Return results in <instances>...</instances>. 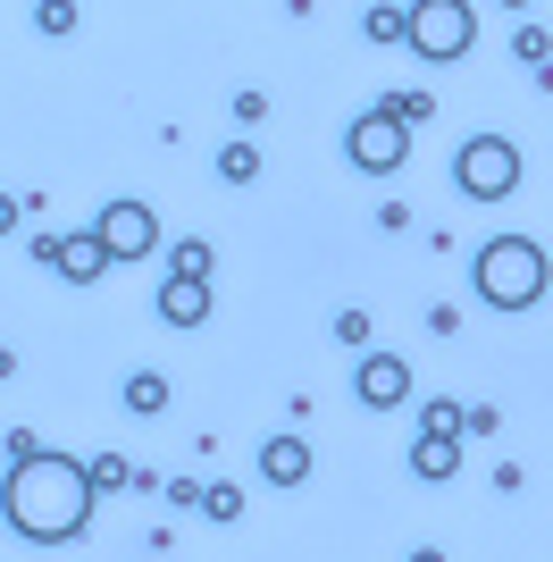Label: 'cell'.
Segmentation results:
<instances>
[{
	"instance_id": "1",
	"label": "cell",
	"mask_w": 553,
	"mask_h": 562,
	"mask_svg": "<svg viewBox=\"0 0 553 562\" xmlns=\"http://www.w3.org/2000/svg\"><path fill=\"white\" fill-rule=\"evenodd\" d=\"M84 513H92V470H76L68 453H25V462H9V479H0V520H9L25 546L84 538Z\"/></svg>"
},
{
	"instance_id": "2",
	"label": "cell",
	"mask_w": 553,
	"mask_h": 562,
	"mask_svg": "<svg viewBox=\"0 0 553 562\" xmlns=\"http://www.w3.org/2000/svg\"><path fill=\"white\" fill-rule=\"evenodd\" d=\"M470 285H478L486 311H529L545 303V244H529V235H495V244H478V260H470Z\"/></svg>"
},
{
	"instance_id": "3",
	"label": "cell",
	"mask_w": 553,
	"mask_h": 562,
	"mask_svg": "<svg viewBox=\"0 0 553 562\" xmlns=\"http://www.w3.org/2000/svg\"><path fill=\"white\" fill-rule=\"evenodd\" d=\"M453 186L470 193V202H504V193L520 186V151H511V135H470L453 151Z\"/></svg>"
},
{
	"instance_id": "4",
	"label": "cell",
	"mask_w": 553,
	"mask_h": 562,
	"mask_svg": "<svg viewBox=\"0 0 553 562\" xmlns=\"http://www.w3.org/2000/svg\"><path fill=\"white\" fill-rule=\"evenodd\" d=\"M478 43V9L470 0H411V50L419 59H461V50Z\"/></svg>"
},
{
	"instance_id": "5",
	"label": "cell",
	"mask_w": 553,
	"mask_h": 562,
	"mask_svg": "<svg viewBox=\"0 0 553 562\" xmlns=\"http://www.w3.org/2000/svg\"><path fill=\"white\" fill-rule=\"evenodd\" d=\"M345 160L361 168V177H394V168L411 160V126H403V117H394L386 101H377L369 117H352V135H345Z\"/></svg>"
},
{
	"instance_id": "6",
	"label": "cell",
	"mask_w": 553,
	"mask_h": 562,
	"mask_svg": "<svg viewBox=\"0 0 553 562\" xmlns=\"http://www.w3.org/2000/svg\"><path fill=\"white\" fill-rule=\"evenodd\" d=\"M101 244H110V260H151V252H160V218H151V202H110V211H101Z\"/></svg>"
},
{
	"instance_id": "7",
	"label": "cell",
	"mask_w": 553,
	"mask_h": 562,
	"mask_svg": "<svg viewBox=\"0 0 553 562\" xmlns=\"http://www.w3.org/2000/svg\"><path fill=\"white\" fill-rule=\"evenodd\" d=\"M403 395H411V361H394V352H361V370H352V403L394 412Z\"/></svg>"
},
{
	"instance_id": "8",
	"label": "cell",
	"mask_w": 553,
	"mask_h": 562,
	"mask_svg": "<svg viewBox=\"0 0 553 562\" xmlns=\"http://www.w3.org/2000/svg\"><path fill=\"white\" fill-rule=\"evenodd\" d=\"M160 319L168 328H202L210 319V278H168L160 285Z\"/></svg>"
},
{
	"instance_id": "9",
	"label": "cell",
	"mask_w": 553,
	"mask_h": 562,
	"mask_svg": "<svg viewBox=\"0 0 553 562\" xmlns=\"http://www.w3.org/2000/svg\"><path fill=\"white\" fill-rule=\"evenodd\" d=\"M101 269H110V244H101V227H84V235H59V278L92 285Z\"/></svg>"
},
{
	"instance_id": "10",
	"label": "cell",
	"mask_w": 553,
	"mask_h": 562,
	"mask_svg": "<svg viewBox=\"0 0 553 562\" xmlns=\"http://www.w3.org/2000/svg\"><path fill=\"white\" fill-rule=\"evenodd\" d=\"M260 479H269V487H302V479H311V446H302V437H269V446H260Z\"/></svg>"
},
{
	"instance_id": "11",
	"label": "cell",
	"mask_w": 553,
	"mask_h": 562,
	"mask_svg": "<svg viewBox=\"0 0 553 562\" xmlns=\"http://www.w3.org/2000/svg\"><path fill=\"white\" fill-rule=\"evenodd\" d=\"M117 403H126L135 420H151V412H168V378L160 370H135L126 386H117Z\"/></svg>"
},
{
	"instance_id": "12",
	"label": "cell",
	"mask_w": 553,
	"mask_h": 562,
	"mask_svg": "<svg viewBox=\"0 0 553 562\" xmlns=\"http://www.w3.org/2000/svg\"><path fill=\"white\" fill-rule=\"evenodd\" d=\"M411 470H419V479H453V470H461V446H453V437H419V446H411Z\"/></svg>"
},
{
	"instance_id": "13",
	"label": "cell",
	"mask_w": 553,
	"mask_h": 562,
	"mask_svg": "<svg viewBox=\"0 0 553 562\" xmlns=\"http://www.w3.org/2000/svg\"><path fill=\"white\" fill-rule=\"evenodd\" d=\"M361 34H369V43H411V9H394V0H377V9L361 18Z\"/></svg>"
},
{
	"instance_id": "14",
	"label": "cell",
	"mask_w": 553,
	"mask_h": 562,
	"mask_svg": "<svg viewBox=\"0 0 553 562\" xmlns=\"http://www.w3.org/2000/svg\"><path fill=\"white\" fill-rule=\"evenodd\" d=\"M210 269H218V260H210V244H202V235H184L177 252H168V278H210Z\"/></svg>"
},
{
	"instance_id": "15",
	"label": "cell",
	"mask_w": 553,
	"mask_h": 562,
	"mask_svg": "<svg viewBox=\"0 0 553 562\" xmlns=\"http://www.w3.org/2000/svg\"><path fill=\"white\" fill-rule=\"evenodd\" d=\"M461 428H470L461 403H419V437H461Z\"/></svg>"
},
{
	"instance_id": "16",
	"label": "cell",
	"mask_w": 553,
	"mask_h": 562,
	"mask_svg": "<svg viewBox=\"0 0 553 562\" xmlns=\"http://www.w3.org/2000/svg\"><path fill=\"white\" fill-rule=\"evenodd\" d=\"M92 495H101V487H135V462H126V453H92Z\"/></svg>"
},
{
	"instance_id": "17",
	"label": "cell",
	"mask_w": 553,
	"mask_h": 562,
	"mask_svg": "<svg viewBox=\"0 0 553 562\" xmlns=\"http://www.w3.org/2000/svg\"><path fill=\"white\" fill-rule=\"evenodd\" d=\"M218 177H227V186H252V177H260V151H252V143H227V151H218Z\"/></svg>"
},
{
	"instance_id": "18",
	"label": "cell",
	"mask_w": 553,
	"mask_h": 562,
	"mask_svg": "<svg viewBox=\"0 0 553 562\" xmlns=\"http://www.w3.org/2000/svg\"><path fill=\"white\" fill-rule=\"evenodd\" d=\"M34 25H43L50 43H59V34H76V0H34Z\"/></svg>"
},
{
	"instance_id": "19",
	"label": "cell",
	"mask_w": 553,
	"mask_h": 562,
	"mask_svg": "<svg viewBox=\"0 0 553 562\" xmlns=\"http://www.w3.org/2000/svg\"><path fill=\"white\" fill-rule=\"evenodd\" d=\"M202 513L210 520H235V513H244V487H202Z\"/></svg>"
},
{
	"instance_id": "20",
	"label": "cell",
	"mask_w": 553,
	"mask_h": 562,
	"mask_svg": "<svg viewBox=\"0 0 553 562\" xmlns=\"http://www.w3.org/2000/svg\"><path fill=\"white\" fill-rule=\"evenodd\" d=\"M9 227H18V202H9V193H0V235H9Z\"/></svg>"
},
{
	"instance_id": "21",
	"label": "cell",
	"mask_w": 553,
	"mask_h": 562,
	"mask_svg": "<svg viewBox=\"0 0 553 562\" xmlns=\"http://www.w3.org/2000/svg\"><path fill=\"white\" fill-rule=\"evenodd\" d=\"M411 562H444V554H428V546H419V554H411Z\"/></svg>"
},
{
	"instance_id": "22",
	"label": "cell",
	"mask_w": 553,
	"mask_h": 562,
	"mask_svg": "<svg viewBox=\"0 0 553 562\" xmlns=\"http://www.w3.org/2000/svg\"><path fill=\"white\" fill-rule=\"evenodd\" d=\"M504 9H529V0H504Z\"/></svg>"
}]
</instances>
